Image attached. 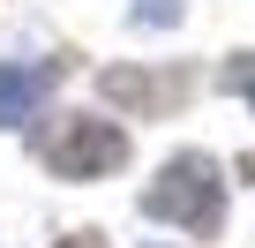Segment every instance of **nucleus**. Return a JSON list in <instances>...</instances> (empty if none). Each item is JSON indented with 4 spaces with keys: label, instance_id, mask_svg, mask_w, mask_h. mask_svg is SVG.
Returning <instances> with one entry per match:
<instances>
[{
    "label": "nucleus",
    "instance_id": "nucleus-1",
    "mask_svg": "<svg viewBox=\"0 0 255 248\" xmlns=\"http://www.w3.org/2000/svg\"><path fill=\"white\" fill-rule=\"evenodd\" d=\"M143 211L158 226H180V233H218L225 218V188H218V158L203 151H180L150 188H143Z\"/></svg>",
    "mask_w": 255,
    "mask_h": 248
},
{
    "label": "nucleus",
    "instance_id": "nucleus-2",
    "mask_svg": "<svg viewBox=\"0 0 255 248\" xmlns=\"http://www.w3.org/2000/svg\"><path fill=\"white\" fill-rule=\"evenodd\" d=\"M38 158L60 181H98V173H120L128 166V136L113 128V120H98V113H60L45 128V143H38Z\"/></svg>",
    "mask_w": 255,
    "mask_h": 248
},
{
    "label": "nucleus",
    "instance_id": "nucleus-3",
    "mask_svg": "<svg viewBox=\"0 0 255 248\" xmlns=\"http://www.w3.org/2000/svg\"><path fill=\"white\" fill-rule=\"evenodd\" d=\"M53 60H0V128H23L38 113V98L53 90Z\"/></svg>",
    "mask_w": 255,
    "mask_h": 248
},
{
    "label": "nucleus",
    "instance_id": "nucleus-4",
    "mask_svg": "<svg viewBox=\"0 0 255 248\" xmlns=\"http://www.w3.org/2000/svg\"><path fill=\"white\" fill-rule=\"evenodd\" d=\"M105 98H120V105H180V83H150L135 68H113L105 75Z\"/></svg>",
    "mask_w": 255,
    "mask_h": 248
},
{
    "label": "nucleus",
    "instance_id": "nucleus-5",
    "mask_svg": "<svg viewBox=\"0 0 255 248\" xmlns=\"http://www.w3.org/2000/svg\"><path fill=\"white\" fill-rule=\"evenodd\" d=\"M225 83H233V90H240V98H248V105H255V53H240V60H233V68H225Z\"/></svg>",
    "mask_w": 255,
    "mask_h": 248
},
{
    "label": "nucleus",
    "instance_id": "nucleus-6",
    "mask_svg": "<svg viewBox=\"0 0 255 248\" xmlns=\"http://www.w3.org/2000/svg\"><path fill=\"white\" fill-rule=\"evenodd\" d=\"M60 248H105V241H98V233H75V241H60Z\"/></svg>",
    "mask_w": 255,
    "mask_h": 248
}]
</instances>
